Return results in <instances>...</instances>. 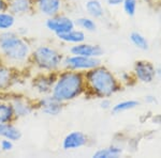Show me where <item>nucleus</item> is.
Returning a JSON list of instances; mask_svg holds the SVG:
<instances>
[{"label":"nucleus","instance_id":"obj_14","mask_svg":"<svg viewBox=\"0 0 161 158\" xmlns=\"http://www.w3.org/2000/svg\"><path fill=\"white\" fill-rule=\"evenodd\" d=\"M11 106L13 108L14 115H16L17 118L29 115L31 113V111H32V107H31L25 99H22V98H16V99H14L12 102Z\"/></svg>","mask_w":161,"mask_h":158},{"label":"nucleus","instance_id":"obj_25","mask_svg":"<svg viewBox=\"0 0 161 158\" xmlns=\"http://www.w3.org/2000/svg\"><path fill=\"white\" fill-rule=\"evenodd\" d=\"M124 11L128 16H134L137 9V0H124L123 1Z\"/></svg>","mask_w":161,"mask_h":158},{"label":"nucleus","instance_id":"obj_4","mask_svg":"<svg viewBox=\"0 0 161 158\" xmlns=\"http://www.w3.org/2000/svg\"><path fill=\"white\" fill-rule=\"evenodd\" d=\"M32 60L36 65L40 67L41 69L52 72L59 69V66L61 65L62 61H64V57L55 48L42 45L39 46L33 51Z\"/></svg>","mask_w":161,"mask_h":158},{"label":"nucleus","instance_id":"obj_9","mask_svg":"<svg viewBox=\"0 0 161 158\" xmlns=\"http://www.w3.org/2000/svg\"><path fill=\"white\" fill-rule=\"evenodd\" d=\"M39 107L46 115H58L62 111L64 103L55 98L53 95H45L39 100Z\"/></svg>","mask_w":161,"mask_h":158},{"label":"nucleus","instance_id":"obj_26","mask_svg":"<svg viewBox=\"0 0 161 158\" xmlns=\"http://www.w3.org/2000/svg\"><path fill=\"white\" fill-rule=\"evenodd\" d=\"M13 149V141L9 139H4L1 140L0 142V151L2 152H10Z\"/></svg>","mask_w":161,"mask_h":158},{"label":"nucleus","instance_id":"obj_31","mask_svg":"<svg viewBox=\"0 0 161 158\" xmlns=\"http://www.w3.org/2000/svg\"><path fill=\"white\" fill-rule=\"evenodd\" d=\"M156 78L161 79V66L156 67Z\"/></svg>","mask_w":161,"mask_h":158},{"label":"nucleus","instance_id":"obj_32","mask_svg":"<svg viewBox=\"0 0 161 158\" xmlns=\"http://www.w3.org/2000/svg\"><path fill=\"white\" fill-rule=\"evenodd\" d=\"M159 1H161V0H159Z\"/></svg>","mask_w":161,"mask_h":158},{"label":"nucleus","instance_id":"obj_19","mask_svg":"<svg viewBox=\"0 0 161 158\" xmlns=\"http://www.w3.org/2000/svg\"><path fill=\"white\" fill-rule=\"evenodd\" d=\"M140 106V102L136 99H127V100H121L115 105L112 106L111 111L114 115H118V113L125 112V111H129L132 109H136V107Z\"/></svg>","mask_w":161,"mask_h":158},{"label":"nucleus","instance_id":"obj_12","mask_svg":"<svg viewBox=\"0 0 161 158\" xmlns=\"http://www.w3.org/2000/svg\"><path fill=\"white\" fill-rule=\"evenodd\" d=\"M56 37L60 41H62V42L71 43V44L83 43V42H85V38H86V35H85L84 31L77 30V29H75V28L70 31H67V32L56 34Z\"/></svg>","mask_w":161,"mask_h":158},{"label":"nucleus","instance_id":"obj_22","mask_svg":"<svg viewBox=\"0 0 161 158\" xmlns=\"http://www.w3.org/2000/svg\"><path fill=\"white\" fill-rule=\"evenodd\" d=\"M15 23V17L12 13L0 12V30L6 31L13 27Z\"/></svg>","mask_w":161,"mask_h":158},{"label":"nucleus","instance_id":"obj_2","mask_svg":"<svg viewBox=\"0 0 161 158\" xmlns=\"http://www.w3.org/2000/svg\"><path fill=\"white\" fill-rule=\"evenodd\" d=\"M85 87L84 75L80 72L68 69L55 80L51 93L61 103H66L80 96Z\"/></svg>","mask_w":161,"mask_h":158},{"label":"nucleus","instance_id":"obj_10","mask_svg":"<svg viewBox=\"0 0 161 158\" xmlns=\"http://www.w3.org/2000/svg\"><path fill=\"white\" fill-rule=\"evenodd\" d=\"M88 142V137L82 131H71L64 137L62 141V147L66 151L77 150L80 147L86 145Z\"/></svg>","mask_w":161,"mask_h":158},{"label":"nucleus","instance_id":"obj_13","mask_svg":"<svg viewBox=\"0 0 161 158\" xmlns=\"http://www.w3.org/2000/svg\"><path fill=\"white\" fill-rule=\"evenodd\" d=\"M0 137L12 141H19L22 138V133L13 124L7 122V123H0Z\"/></svg>","mask_w":161,"mask_h":158},{"label":"nucleus","instance_id":"obj_3","mask_svg":"<svg viewBox=\"0 0 161 158\" xmlns=\"http://www.w3.org/2000/svg\"><path fill=\"white\" fill-rule=\"evenodd\" d=\"M0 53L12 62H24L30 54V47L25 40L13 32L0 34Z\"/></svg>","mask_w":161,"mask_h":158},{"label":"nucleus","instance_id":"obj_7","mask_svg":"<svg viewBox=\"0 0 161 158\" xmlns=\"http://www.w3.org/2000/svg\"><path fill=\"white\" fill-rule=\"evenodd\" d=\"M45 26L52 32H54L55 34H59V33H64L74 29L75 23L70 17L64 16V15H55L46 20Z\"/></svg>","mask_w":161,"mask_h":158},{"label":"nucleus","instance_id":"obj_30","mask_svg":"<svg viewBox=\"0 0 161 158\" xmlns=\"http://www.w3.org/2000/svg\"><path fill=\"white\" fill-rule=\"evenodd\" d=\"M7 3L4 2V0H0V12H3V11H6L7 10Z\"/></svg>","mask_w":161,"mask_h":158},{"label":"nucleus","instance_id":"obj_21","mask_svg":"<svg viewBox=\"0 0 161 158\" xmlns=\"http://www.w3.org/2000/svg\"><path fill=\"white\" fill-rule=\"evenodd\" d=\"M74 23L75 25H77V27L82 28L83 30L88 31V32H93L97 29V24L90 17H80Z\"/></svg>","mask_w":161,"mask_h":158},{"label":"nucleus","instance_id":"obj_28","mask_svg":"<svg viewBox=\"0 0 161 158\" xmlns=\"http://www.w3.org/2000/svg\"><path fill=\"white\" fill-rule=\"evenodd\" d=\"M144 100H145V103L149 104V105H153V104L157 103V98H156L155 95H146L144 98Z\"/></svg>","mask_w":161,"mask_h":158},{"label":"nucleus","instance_id":"obj_15","mask_svg":"<svg viewBox=\"0 0 161 158\" xmlns=\"http://www.w3.org/2000/svg\"><path fill=\"white\" fill-rule=\"evenodd\" d=\"M32 84H33V88H35L38 92H40L41 94H47V93L52 92L54 81L46 76H39L36 79H33Z\"/></svg>","mask_w":161,"mask_h":158},{"label":"nucleus","instance_id":"obj_24","mask_svg":"<svg viewBox=\"0 0 161 158\" xmlns=\"http://www.w3.org/2000/svg\"><path fill=\"white\" fill-rule=\"evenodd\" d=\"M12 80V73L7 67H0V90L7 89Z\"/></svg>","mask_w":161,"mask_h":158},{"label":"nucleus","instance_id":"obj_6","mask_svg":"<svg viewBox=\"0 0 161 158\" xmlns=\"http://www.w3.org/2000/svg\"><path fill=\"white\" fill-rule=\"evenodd\" d=\"M133 77L142 84H152L156 79V66L150 61L139 60L133 65Z\"/></svg>","mask_w":161,"mask_h":158},{"label":"nucleus","instance_id":"obj_29","mask_svg":"<svg viewBox=\"0 0 161 158\" xmlns=\"http://www.w3.org/2000/svg\"><path fill=\"white\" fill-rule=\"evenodd\" d=\"M123 1L124 0H106L108 6H112V7L120 6V4H123Z\"/></svg>","mask_w":161,"mask_h":158},{"label":"nucleus","instance_id":"obj_5","mask_svg":"<svg viewBox=\"0 0 161 158\" xmlns=\"http://www.w3.org/2000/svg\"><path fill=\"white\" fill-rule=\"evenodd\" d=\"M62 65L69 71H89L95 67L101 65L99 58H92V57H84L79 55H71L64 58Z\"/></svg>","mask_w":161,"mask_h":158},{"label":"nucleus","instance_id":"obj_17","mask_svg":"<svg viewBox=\"0 0 161 158\" xmlns=\"http://www.w3.org/2000/svg\"><path fill=\"white\" fill-rule=\"evenodd\" d=\"M85 10L92 18H101L104 15V8L100 0H88L85 3Z\"/></svg>","mask_w":161,"mask_h":158},{"label":"nucleus","instance_id":"obj_16","mask_svg":"<svg viewBox=\"0 0 161 158\" xmlns=\"http://www.w3.org/2000/svg\"><path fill=\"white\" fill-rule=\"evenodd\" d=\"M123 155V149L118 145H110L98 150L92 156L96 158H117Z\"/></svg>","mask_w":161,"mask_h":158},{"label":"nucleus","instance_id":"obj_20","mask_svg":"<svg viewBox=\"0 0 161 158\" xmlns=\"http://www.w3.org/2000/svg\"><path fill=\"white\" fill-rule=\"evenodd\" d=\"M129 40L132 43L134 47H136L140 50H148L149 43L148 40L142 34V33L137 32V31H132L129 35Z\"/></svg>","mask_w":161,"mask_h":158},{"label":"nucleus","instance_id":"obj_1","mask_svg":"<svg viewBox=\"0 0 161 158\" xmlns=\"http://www.w3.org/2000/svg\"><path fill=\"white\" fill-rule=\"evenodd\" d=\"M84 78L85 85L89 88L93 95L100 98L110 97L120 89V82L115 75L102 65L87 71Z\"/></svg>","mask_w":161,"mask_h":158},{"label":"nucleus","instance_id":"obj_8","mask_svg":"<svg viewBox=\"0 0 161 158\" xmlns=\"http://www.w3.org/2000/svg\"><path fill=\"white\" fill-rule=\"evenodd\" d=\"M70 53H71V55L92 57V58H100L101 56H103L104 51H103L102 47L99 45H93V44H88L83 42L79 44H74V46H72L70 48Z\"/></svg>","mask_w":161,"mask_h":158},{"label":"nucleus","instance_id":"obj_18","mask_svg":"<svg viewBox=\"0 0 161 158\" xmlns=\"http://www.w3.org/2000/svg\"><path fill=\"white\" fill-rule=\"evenodd\" d=\"M31 1L30 0H12L9 6L10 13L13 15H20L25 14L30 10Z\"/></svg>","mask_w":161,"mask_h":158},{"label":"nucleus","instance_id":"obj_27","mask_svg":"<svg viewBox=\"0 0 161 158\" xmlns=\"http://www.w3.org/2000/svg\"><path fill=\"white\" fill-rule=\"evenodd\" d=\"M100 107L102 108V109H111L112 108V103H111V100L108 99V97H104V98H102V100H101V103H100Z\"/></svg>","mask_w":161,"mask_h":158},{"label":"nucleus","instance_id":"obj_23","mask_svg":"<svg viewBox=\"0 0 161 158\" xmlns=\"http://www.w3.org/2000/svg\"><path fill=\"white\" fill-rule=\"evenodd\" d=\"M14 116L13 108L10 104H0V123H7L12 120Z\"/></svg>","mask_w":161,"mask_h":158},{"label":"nucleus","instance_id":"obj_11","mask_svg":"<svg viewBox=\"0 0 161 158\" xmlns=\"http://www.w3.org/2000/svg\"><path fill=\"white\" fill-rule=\"evenodd\" d=\"M61 0H38V8L42 14L48 17L58 15L61 9Z\"/></svg>","mask_w":161,"mask_h":158}]
</instances>
